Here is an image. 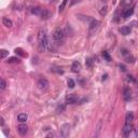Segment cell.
<instances>
[{"mask_svg": "<svg viewBox=\"0 0 138 138\" xmlns=\"http://www.w3.org/2000/svg\"><path fill=\"white\" fill-rule=\"evenodd\" d=\"M99 25H100V23H99L98 21H96V20H92V21H91V24H90V26H89L90 36L94 34L95 32L97 31L98 28H99Z\"/></svg>", "mask_w": 138, "mask_h": 138, "instance_id": "3", "label": "cell"}, {"mask_svg": "<svg viewBox=\"0 0 138 138\" xmlns=\"http://www.w3.org/2000/svg\"><path fill=\"white\" fill-rule=\"evenodd\" d=\"M49 38H48V32L45 28H41L38 32V50L39 52L43 53L49 49Z\"/></svg>", "mask_w": 138, "mask_h": 138, "instance_id": "1", "label": "cell"}, {"mask_svg": "<svg viewBox=\"0 0 138 138\" xmlns=\"http://www.w3.org/2000/svg\"><path fill=\"white\" fill-rule=\"evenodd\" d=\"M27 119H28V116L26 113H20L17 116V120L20 121L21 123H22V122H26V121H27Z\"/></svg>", "mask_w": 138, "mask_h": 138, "instance_id": "15", "label": "cell"}, {"mask_svg": "<svg viewBox=\"0 0 138 138\" xmlns=\"http://www.w3.org/2000/svg\"><path fill=\"white\" fill-rule=\"evenodd\" d=\"M41 18L42 20H48V18L51 16V13L49 12V10H47V9H43L42 10V13H41Z\"/></svg>", "mask_w": 138, "mask_h": 138, "instance_id": "14", "label": "cell"}, {"mask_svg": "<svg viewBox=\"0 0 138 138\" xmlns=\"http://www.w3.org/2000/svg\"><path fill=\"white\" fill-rule=\"evenodd\" d=\"M80 0H71V5H75V3H77V2H79Z\"/></svg>", "mask_w": 138, "mask_h": 138, "instance_id": "33", "label": "cell"}, {"mask_svg": "<svg viewBox=\"0 0 138 138\" xmlns=\"http://www.w3.org/2000/svg\"><path fill=\"white\" fill-rule=\"evenodd\" d=\"M2 23H3V25H5L6 27H8V28H11L13 26L12 21H11L10 18H8V17H3L2 18Z\"/></svg>", "mask_w": 138, "mask_h": 138, "instance_id": "12", "label": "cell"}, {"mask_svg": "<svg viewBox=\"0 0 138 138\" xmlns=\"http://www.w3.org/2000/svg\"><path fill=\"white\" fill-rule=\"evenodd\" d=\"M65 40H66V33H65V31L57 27L54 32H53V41H54V43L57 45V47H60V45H63L65 43Z\"/></svg>", "mask_w": 138, "mask_h": 138, "instance_id": "2", "label": "cell"}, {"mask_svg": "<svg viewBox=\"0 0 138 138\" xmlns=\"http://www.w3.org/2000/svg\"><path fill=\"white\" fill-rule=\"evenodd\" d=\"M8 55H9V51H7V50H1L0 51V58H6Z\"/></svg>", "mask_w": 138, "mask_h": 138, "instance_id": "23", "label": "cell"}, {"mask_svg": "<svg viewBox=\"0 0 138 138\" xmlns=\"http://www.w3.org/2000/svg\"><path fill=\"white\" fill-rule=\"evenodd\" d=\"M0 80H1V77H0Z\"/></svg>", "mask_w": 138, "mask_h": 138, "instance_id": "35", "label": "cell"}, {"mask_svg": "<svg viewBox=\"0 0 138 138\" xmlns=\"http://www.w3.org/2000/svg\"><path fill=\"white\" fill-rule=\"evenodd\" d=\"M102 57L107 60V62H110V60H111V57H110L109 53L107 52V51H104V52H102Z\"/></svg>", "mask_w": 138, "mask_h": 138, "instance_id": "24", "label": "cell"}, {"mask_svg": "<svg viewBox=\"0 0 138 138\" xmlns=\"http://www.w3.org/2000/svg\"><path fill=\"white\" fill-rule=\"evenodd\" d=\"M125 60H126V63H131V64H133L134 62H135V58H134L132 55L126 54V55H125Z\"/></svg>", "mask_w": 138, "mask_h": 138, "instance_id": "22", "label": "cell"}, {"mask_svg": "<svg viewBox=\"0 0 138 138\" xmlns=\"http://www.w3.org/2000/svg\"><path fill=\"white\" fill-rule=\"evenodd\" d=\"M67 84H68V87H69V89H74V87L76 86V83H75V81H74L72 79H69L68 82H67Z\"/></svg>", "mask_w": 138, "mask_h": 138, "instance_id": "25", "label": "cell"}, {"mask_svg": "<svg viewBox=\"0 0 138 138\" xmlns=\"http://www.w3.org/2000/svg\"><path fill=\"white\" fill-rule=\"evenodd\" d=\"M7 62L9 63V64H12V63H18V62H20V59H18L17 57H10V58L8 59Z\"/></svg>", "mask_w": 138, "mask_h": 138, "instance_id": "26", "label": "cell"}, {"mask_svg": "<svg viewBox=\"0 0 138 138\" xmlns=\"http://www.w3.org/2000/svg\"><path fill=\"white\" fill-rule=\"evenodd\" d=\"M6 86H7V83H6V81L5 80H0V91H3L6 89Z\"/></svg>", "mask_w": 138, "mask_h": 138, "instance_id": "28", "label": "cell"}, {"mask_svg": "<svg viewBox=\"0 0 138 138\" xmlns=\"http://www.w3.org/2000/svg\"><path fill=\"white\" fill-rule=\"evenodd\" d=\"M133 131V125L132 123H125V126L123 128V134L125 137H128L129 135H131V133Z\"/></svg>", "mask_w": 138, "mask_h": 138, "instance_id": "7", "label": "cell"}, {"mask_svg": "<svg viewBox=\"0 0 138 138\" xmlns=\"http://www.w3.org/2000/svg\"><path fill=\"white\" fill-rule=\"evenodd\" d=\"M127 80H128V81H132L133 83L136 82V80L134 79V77H132V76H128V77H127Z\"/></svg>", "mask_w": 138, "mask_h": 138, "instance_id": "30", "label": "cell"}, {"mask_svg": "<svg viewBox=\"0 0 138 138\" xmlns=\"http://www.w3.org/2000/svg\"><path fill=\"white\" fill-rule=\"evenodd\" d=\"M0 104H2V99L1 98H0Z\"/></svg>", "mask_w": 138, "mask_h": 138, "instance_id": "34", "label": "cell"}, {"mask_svg": "<svg viewBox=\"0 0 138 138\" xmlns=\"http://www.w3.org/2000/svg\"><path fill=\"white\" fill-rule=\"evenodd\" d=\"M107 11H108V7H107L106 5H104L100 7V9H99V13H100L101 16H104V15L107 14Z\"/></svg>", "mask_w": 138, "mask_h": 138, "instance_id": "21", "label": "cell"}, {"mask_svg": "<svg viewBox=\"0 0 138 138\" xmlns=\"http://www.w3.org/2000/svg\"><path fill=\"white\" fill-rule=\"evenodd\" d=\"M133 120H134V113L133 112H127V114H126V118H125L126 123H132Z\"/></svg>", "mask_w": 138, "mask_h": 138, "instance_id": "18", "label": "cell"}, {"mask_svg": "<svg viewBox=\"0 0 138 138\" xmlns=\"http://www.w3.org/2000/svg\"><path fill=\"white\" fill-rule=\"evenodd\" d=\"M119 67H120V69H121L122 71H125V70H126V68L123 66V65H120V66H119Z\"/></svg>", "mask_w": 138, "mask_h": 138, "instance_id": "31", "label": "cell"}, {"mask_svg": "<svg viewBox=\"0 0 138 138\" xmlns=\"http://www.w3.org/2000/svg\"><path fill=\"white\" fill-rule=\"evenodd\" d=\"M14 52L16 53L17 55L22 56V57H27V54H26V53H24V51H23V50H22L21 48H16V49L14 50Z\"/></svg>", "mask_w": 138, "mask_h": 138, "instance_id": "19", "label": "cell"}, {"mask_svg": "<svg viewBox=\"0 0 138 138\" xmlns=\"http://www.w3.org/2000/svg\"><path fill=\"white\" fill-rule=\"evenodd\" d=\"M120 32L123 36H127V34L131 33V27L129 26H123V27L120 28Z\"/></svg>", "mask_w": 138, "mask_h": 138, "instance_id": "11", "label": "cell"}, {"mask_svg": "<svg viewBox=\"0 0 138 138\" xmlns=\"http://www.w3.org/2000/svg\"><path fill=\"white\" fill-rule=\"evenodd\" d=\"M79 101V97L75 94H69L66 97V104H69V105H74V104Z\"/></svg>", "mask_w": 138, "mask_h": 138, "instance_id": "5", "label": "cell"}, {"mask_svg": "<svg viewBox=\"0 0 138 138\" xmlns=\"http://www.w3.org/2000/svg\"><path fill=\"white\" fill-rule=\"evenodd\" d=\"M133 13H134V9H133V8H127V9H125L123 11V17L124 18H127L129 16H132Z\"/></svg>", "mask_w": 138, "mask_h": 138, "instance_id": "9", "label": "cell"}, {"mask_svg": "<svg viewBox=\"0 0 138 138\" xmlns=\"http://www.w3.org/2000/svg\"><path fill=\"white\" fill-rule=\"evenodd\" d=\"M17 132H18V134H20V135H22V136L26 135V134H27V132H28L27 125L24 124V122H22V124H20V125H18V127H17Z\"/></svg>", "mask_w": 138, "mask_h": 138, "instance_id": "6", "label": "cell"}, {"mask_svg": "<svg viewBox=\"0 0 138 138\" xmlns=\"http://www.w3.org/2000/svg\"><path fill=\"white\" fill-rule=\"evenodd\" d=\"M86 66L90 67V68L93 66V59H92V58H87L86 59Z\"/></svg>", "mask_w": 138, "mask_h": 138, "instance_id": "29", "label": "cell"}, {"mask_svg": "<svg viewBox=\"0 0 138 138\" xmlns=\"http://www.w3.org/2000/svg\"><path fill=\"white\" fill-rule=\"evenodd\" d=\"M123 94H124L125 100H128V99L131 98V90H129L128 87H125V89L123 90Z\"/></svg>", "mask_w": 138, "mask_h": 138, "instance_id": "17", "label": "cell"}, {"mask_svg": "<svg viewBox=\"0 0 138 138\" xmlns=\"http://www.w3.org/2000/svg\"><path fill=\"white\" fill-rule=\"evenodd\" d=\"M65 109H66V104H59V105L57 106V108H56V111L58 113H62L65 111Z\"/></svg>", "mask_w": 138, "mask_h": 138, "instance_id": "20", "label": "cell"}, {"mask_svg": "<svg viewBox=\"0 0 138 138\" xmlns=\"http://www.w3.org/2000/svg\"><path fill=\"white\" fill-rule=\"evenodd\" d=\"M37 86L39 87L40 90H42V91L48 90V87H49V81H48V80L45 79V78H41V79H39V81H38Z\"/></svg>", "mask_w": 138, "mask_h": 138, "instance_id": "4", "label": "cell"}, {"mask_svg": "<svg viewBox=\"0 0 138 138\" xmlns=\"http://www.w3.org/2000/svg\"><path fill=\"white\" fill-rule=\"evenodd\" d=\"M0 125H5V121L2 118H0Z\"/></svg>", "mask_w": 138, "mask_h": 138, "instance_id": "32", "label": "cell"}, {"mask_svg": "<svg viewBox=\"0 0 138 138\" xmlns=\"http://www.w3.org/2000/svg\"><path fill=\"white\" fill-rule=\"evenodd\" d=\"M60 132H62V136H64V137H66V136H68V134H69V132H70V126H69L68 124H66V125H64L63 127H62V129H60Z\"/></svg>", "mask_w": 138, "mask_h": 138, "instance_id": "10", "label": "cell"}, {"mask_svg": "<svg viewBox=\"0 0 138 138\" xmlns=\"http://www.w3.org/2000/svg\"><path fill=\"white\" fill-rule=\"evenodd\" d=\"M101 127H102V121H98V123H97V126H96V133H95V136L98 137L99 136V134H100L101 132Z\"/></svg>", "mask_w": 138, "mask_h": 138, "instance_id": "16", "label": "cell"}, {"mask_svg": "<svg viewBox=\"0 0 138 138\" xmlns=\"http://www.w3.org/2000/svg\"><path fill=\"white\" fill-rule=\"evenodd\" d=\"M66 3H67V0H63L62 3H60V6H59V12H63L64 9H65V7H66Z\"/></svg>", "mask_w": 138, "mask_h": 138, "instance_id": "27", "label": "cell"}, {"mask_svg": "<svg viewBox=\"0 0 138 138\" xmlns=\"http://www.w3.org/2000/svg\"><path fill=\"white\" fill-rule=\"evenodd\" d=\"M80 70H81V64L78 60H75L71 65V71L75 72V74H78V72H80Z\"/></svg>", "mask_w": 138, "mask_h": 138, "instance_id": "8", "label": "cell"}, {"mask_svg": "<svg viewBox=\"0 0 138 138\" xmlns=\"http://www.w3.org/2000/svg\"><path fill=\"white\" fill-rule=\"evenodd\" d=\"M42 8L41 7H33L32 9H31V13L32 14H34V15H41V13H42Z\"/></svg>", "mask_w": 138, "mask_h": 138, "instance_id": "13", "label": "cell"}]
</instances>
